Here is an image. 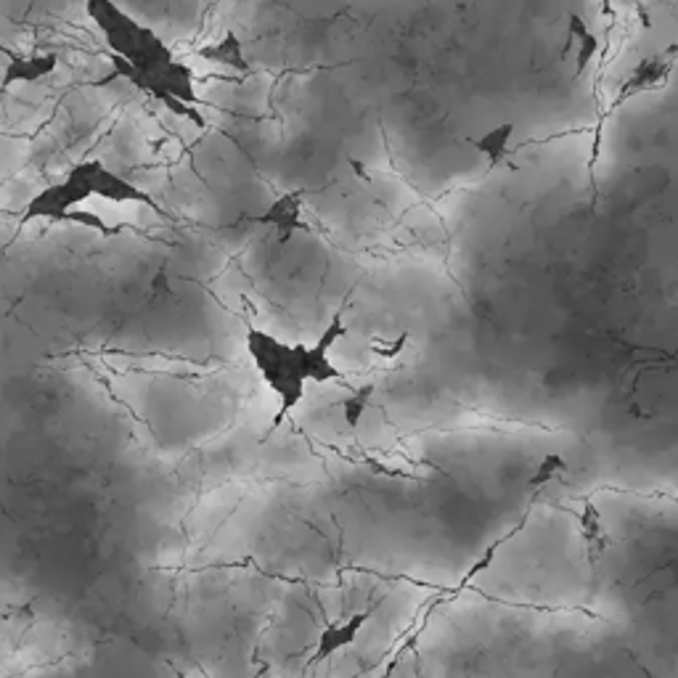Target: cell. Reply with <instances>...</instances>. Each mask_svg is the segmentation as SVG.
<instances>
[{"label":"cell","instance_id":"4fadbf2b","mask_svg":"<svg viewBox=\"0 0 678 678\" xmlns=\"http://www.w3.org/2000/svg\"><path fill=\"white\" fill-rule=\"evenodd\" d=\"M581 533H583V541H586L591 559L599 557V554H602V551L610 546V538H607V533H604L602 514H599V509H596L594 504L583 506Z\"/></svg>","mask_w":678,"mask_h":678},{"label":"cell","instance_id":"3957f363","mask_svg":"<svg viewBox=\"0 0 678 678\" xmlns=\"http://www.w3.org/2000/svg\"><path fill=\"white\" fill-rule=\"evenodd\" d=\"M85 11H88V16H91L98 30H101L106 48L112 51V56L125 61L133 59V53L138 51V43L144 38L146 27H141L133 16H128L120 6H114L109 0H93V3L85 6Z\"/></svg>","mask_w":678,"mask_h":678},{"label":"cell","instance_id":"ba28073f","mask_svg":"<svg viewBox=\"0 0 678 678\" xmlns=\"http://www.w3.org/2000/svg\"><path fill=\"white\" fill-rule=\"evenodd\" d=\"M59 67L56 53H35V56H11L6 72L0 77V88H14V85H32L48 77Z\"/></svg>","mask_w":678,"mask_h":678},{"label":"cell","instance_id":"5bb4252c","mask_svg":"<svg viewBox=\"0 0 678 678\" xmlns=\"http://www.w3.org/2000/svg\"><path fill=\"white\" fill-rule=\"evenodd\" d=\"M374 392H377V387H374V382H369V385L355 387V390L347 395V400L342 403V411H345V424L350 430H355V427L361 424L363 414H366V408H369L371 398H374Z\"/></svg>","mask_w":678,"mask_h":678},{"label":"cell","instance_id":"7c38bea8","mask_svg":"<svg viewBox=\"0 0 678 678\" xmlns=\"http://www.w3.org/2000/svg\"><path fill=\"white\" fill-rule=\"evenodd\" d=\"M199 56L212 64H220V67L236 69V72H249V64L244 59L242 40L236 38V32H226L218 43H210L199 51Z\"/></svg>","mask_w":678,"mask_h":678},{"label":"cell","instance_id":"e0dca14e","mask_svg":"<svg viewBox=\"0 0 678 678\" xmlns=\"http://www.w3.org/2000/svg\"><path fill=\"white\" fill-rule=\"evenodd\" d=\"M406 342H408V334L406 332L400 334V337L395 339V342H385V339H374V342H371V353H377L379 358H385V361H392V358H398L400 350L406 347Z\"/></svg>","mask_w":678,"mask_h":678},{"label":"cell","instance_id":"30bf717a","mask_svg":"<svg viewBox=\"0 0 678 678\" xmlns=\"http://www.w3.org/2000/svg\"><path fill=\"white\" fill-rule=\"evenodd\" d=\"M369 618H371V610H366V612H358V615H350V618L342 620V623H332V626L321 633L316 660H324V657L334 655V652H339L342 647H347V644H353L355 636L361 633L363 623H366Z\"/></svg>","mask_w":678,"mask_h":678},{"label":"cell","instance_id":"8fae6325","mask_svg":"<svg viewBox=\"0 0 678 678\" xmlns=\"http://www.w3.org/2000/svg\"><path fill=\"white\" fill-rule=\"evenodd\" d=\"M514 136V122H504L498 128H490L488 133H483L480 138H469V146H475L477 154H483L485 162H488V170H496L506 162V157L512 154L509 149V141Z\"/></svg>","mask_w":678,"mask_h":678},{"label":"cell","instance_id":"8992f818","mask_svg":"<svg viewBox=\"0 0 678 678\" xmlns=\"http://www.w3.org/2000/svg\"><path fill=\"white\" fill-rule=\"evenodd\" d=\"M676 59H678V43L671 46L668 51L655 53V56H649V59H641L636 67L628 72V77L620 85L618 96H615V104L620 106L628 98L639 96V93L647 91H660L665 83H668V77L676 69Z\"/></svg>","mask_w":678,"mask_h":678},{"label":"cell","instance_id":"52a82bcc","mask_svg":"<svg viewBox=\"0 0 678 678\" xmlns=\"http://www.w3.org/2000/svg\"><path fill=\"white\" fill-rule=\"evenodd\" d=\"M247 220L260 223V226L276 228L281 244H287L297 231H310L308 223L302 220V191H287V194H281L263 215H252V218Z\"/></svg>","mask_w":678,"mask_h":678},{"label":"cell","instance_id":"9a60e30c","mask_svg":"<svg viewBox=\"0 0 678 678\" xmlns=\"http://www.w3.org/2000/svg\"><path fill=\"white\" fill-rule=\"evenodd\" d=\"M61 223H72V226H83L88 228V231H96L98 236H117L122 234V231H128V226L125 223H120V226H109L98 212H88V210H72L64 215V220Z\"/></svg>","mask_w":678,"mask_h":678},{"label":"cell","instance_id":"277c9868","mask_svg":"<svg viewBox=\"0 0 678 678\" xmlns=\"http://www.w3.org/2000/svg\"><path fill=\"white\" fill-rule=\"evenodd\" d=\"M85 202H88V194H83L80 186H75L69 178H64L61 183H53V186L32 196L27 207H24L22 218H19V226H30L32 220L61 223L67 212L77 210Z\"/></svg>","mask_w":678,"mask_h":678},{"label":"cell","instance_id":"2e32d148","mask_svg":"<svg viewBox=\"0 0 678 678\" xmlns=\"http://www.w3.org/2000/svg\"><path fill=\"white\" fill-rule=\"evenodd\" d=\"M562 472H567V461L562 459V456H557V453H549V456L535 467L533 477L528 480V488L530 490L543 488V485H549L551 480L557 475H562Z\"/></svg>","mask_w":678,"mask_h":678},{"label":"cell","instance_id":"5b68a950","mask_svg":"<svg viewBox=\"0 0 678 678\" xmlns=\"http://www.w3.org/2000/svg\"><path fill=\"white\" fill-rule=\"evenodd\" d=\"M342 337H347V326L342 313H337L313 345L302 347V366H305V379H308V382L324 385V382H339V379L345 377V374L334 366L332 355H329L332 353V347L337 345Z\"/></svg>","mask_w":678,"mask_h":678},{"label":"cell","instance_id":"6da1fadb","mask_svg":"<svg viewBox=\"0 0 678 678\" xmlns=\"http://www.w3.org/2000/svg\"><path fill=\"white\" fill-rule=\"evenodd\" d=\"M302 342L289 345L284 339L273 337V334L263 332L249 326L247 329V353L255 363V369L260 371V377L276 398L281 400L279 414L273 416V430L281 427V422L292 414L294 408L300 406L305 398V366H302Z\"/></svg>","mask_w":678,"mask_h":678},{"label":"cell","instance_id":"9c48e42d","mask_svg":"<svg viewBox=\"0 0 678 678\" xmlns=\"http://www.w3.org/2000/svg\"><path fill=\"white\" fill-rule=\"evenodd\" d=\"M567 46H578V59H575V77H581L599 51L602 40L596 38V32L583 22L578 14H570L567 19Z\"/></svg>","mask_w":678,"mask_h":678},{"label":"cell","instance_id":"7a4b0ae2","mask_svg":"<svg viewBox=\"0 0 678 678\" xmlns=\"http://www.w3.org/2000/svg\"><path fill=\"white\" fill-rule=\"evenodd\" d=\"M69 181L83 189V194L98 196V199H106V202L114 204H146L159 215H165V210L154 202V196L149 191L138 189L136 183H130L128 178H122L114 170L98 162V159H88V162H80L69 170Z\"/></svg>","mask_w":678,"mask_h":678}]
</instances>
